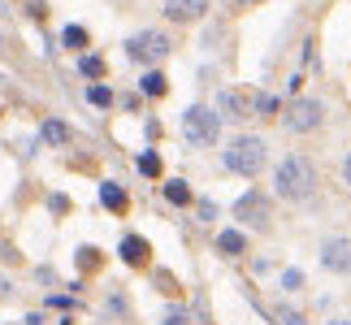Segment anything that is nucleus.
Returning <instances> with one entry per match:
<instances>
[{"label":"nucleus","mask_w":351,"mask_h":325,"mask_svg":"<svg viewBox=\"0 0 351 325\" xmlns=\"http://www.w3.org/2000/svg\"><path fill=\"white\" fill-rule=\"evenodd\" d=\"M256 96H261V91H252V87H221L217 91V117L221 121H247V117H256Z\"/></svg>","instance_id":"7"},{"label":"nucleus","mask_w":351,"mask_h":325,"mask_svg":"<svg viewBox=\"0 0 351 325\" xmlns=\"http://www.w3.org/2000/svg\"><path fill=\"white\" fill-rule=\"evenodd\" d=\"M274 317H278V325H308V317L300 313V308H291V304H278Z\"/></svg>","instance_id":"25"},{"label":"nucleus","mask_w":351,"mask_h":325,"mask_svg":"<svg viewBox=\"0 0 351 325\" xmlns=\"http://www.w3.org/2000/svg\"><path fill=\"white\" fill-rule=\"evenodd\" d=\"M39 143L44 147H70L74 143V126L61 117H44L39 121Z\"/></svg>","instance_id":"11"},{"label":"nucleus","mask_w":351,"mask_h":325,"mask_svg":"<svg viewBox=\"0 0 351 325\" xmlns=\"http://www.w3.org/2000/svg\"><path fill=\"white\" fill-rule=\"evenodd\" d=\"M195 213H199V221H217V204L213 200H195Z\"/></svg>","instance_id":"28"},{"label":"nucleus","mask_w":351,"mask_h":325,"mask_svg":"<svg viewBox=\"0 0 351 325\" xmlns=\"http://www.w3.org/2000/svg\"><path fill=\"white\" fill-rule=\"evenodd\" d=\"M321 191V169L313 156L304 152H287L274 165V195L287 200V204H308Z\"/></svg>","instance_id":"1"},{"label":"nucleus","mask_w":351,"mask_h":325,"mask_svg":"<svg viewBox=\"0 0 351 325\" xmlns=\"http://www.w3.org/2000/svg\"><path fill=\"white\" fill-rule=\"evenodd\" d=\"M117 261L126 269H152V243L130 230V234H121V243H117Z\"/></svg>","instance_id":"10"},{"label":"nucleus","mask_w":351,"mask_h":325,"mask_svg":"<svg viewBox=\"0 0 351 325\" xmlns=\"http://www.w3.org/2000/svg\"><path fill=\"white\" fill-rule=\"evenodd\" d=\"M282 130L287 134H313L326 126V100H317V96H295L287 108H282Z\"/></svg>","instance_id":"4"},{"label":"nucleus","mask_w":351,"mask_h":325,"mask_svg":"<svg viewBox=\"0 0 351 325\" xmlns=\"http://www.w3.org/2000/svg\"><path fill=\"white\" fill-rule=\"evenodd\" d=\"M278 287L287 291V295H300V291H304V269H282Z\"/></svg>","instance_id":"23"},{"label":"nucleus","mask_w":351,"mask_h":325,"mask_svg":"<svg viewBox=\"0 0 351 325\" xmlns=\"http://www.w3.org/2000/svg\"><path fill=\"white\" fill-rule=\"evenodd\" d=\"M48 204H52V213H70V200H65V195H52Z\"/></svg>","instance_id":"30"},{"label":"nucleus","mask_w":351,"mask_h":325,"mask_svg":"<svg viewBox=\"0 0 351 325\" xmlns=\"http://www.w3.org/2000/svg\"><path fill=\"white\" fill-rule=\"evenodd\" d=\"M234 221H239V230H256V234H265V230L274 226V195L261 191V186L243 191L234 200Z\"/></svg>","instance_id":"5"},{"label":"nucleus","mask_w":351,"mask_h":325,"mask_svg":"<svg viewBox=\"0 0 351 325\" xmlns=\"http://www.w3.org/2000/svg\"><path fill=\"white\" fill-rule=\"evenodd\" d=\"M121 52H126V61L143 65V70H160V61L173 52V39L165 31H156V26H147V31H134Z\"/></svg>","instance_id":"3"},{"label":"nucleus","mask_w":351,"mask_h":325,"mask_svg":"<svg viewBox=\"0 0 351 325\" xmlns=\"http://www.w3.org/2000/svg\"><path fill=\"white\" fill-rule=\"evenodd\" d=\"M134 169L143 173V178H160L165 173V160H160L156 147H147V152H139V160H134Z\"/></svg>","instance_id":"18"},{"label":"nucleus","mask_w":351,"mask_h":325,"mask_svg":"<svg viewBox=\"0 0 351 325\" xmlns=\"http://www.w3.org/2000/svg\"><path fill=\"white\" fill-rule=\"evenodd\" d=\"M22 325H44V313H26V317H22Z\"/></svg>","instance_id":"33"},{"label":"nucleus","mask_w":351,"mask_h":325,"mask_svg":"<svg viewBox=\"0 0 351 325\" xmlns=\"http://www.w3.org/2000/svg\"><path fill=\"white\" fill-rule=\"evenodd\" d=\"M0 52H5V31H0Z\"/></svg>","instance_id":"37"},{"label":"nucleus","mask_w":351,"mask_h":325,"mask_svg":"<svg viewBox=\"0 0 351 325\" xmlns=\"http://www.w3.org/2000/svg\"><path fill=\"white\" fill-rule=\"evenodd\" d=\"M57 44L83 57V52H91V31H87L83 22H70V26H61V39H57Z\"/></svg>","instance_id":"14"},{"label":"nucleus","mask_w":351,"mask_h":325,"mask_svg":"<svg viewBox=\"0 0 351 325\" xmlns=\"http://www.w3.org/2000/svg\"><path fill=\"white\" fill-rule=\"evenodd\" d=\"M343 182H347V191H351V152L343 156Z\"/></svg>","instance_id":"32"},{"label":"nucleus","mask_w":351,"mask_h":325,"mask_svg":"<svg viewBox=\"0 0 351 325\" xmlns=\"http://www.w3.org/2000/svg\"><path fill=\"white\" fill-rule=\"evenodd\" d=\"M208 9H213V0H165L160 5L169 26H195V22L208 18Z\"/></svg>","instance_id":"8"},{"label":"nucleus","mask_w":351,"mask_h":325,"mask_svg":"<svg viewBox=\"0 0 351 325\" xmlns=\"http://www.w3.org/2000/svg\"><path fill=\"white\" fill-rule=\"evenodd\" d=\"M256 117H282V100L261 91V96H256Z\"/></svg>","instance_id":"22"},{"label":"nucleus","mask_w":351,"mask_h":325,"mask_svg":"<svg viewBox=\"0 0 351 325\" xmlns=\"http://www.w3.org/2000/svg\"><path fill=\"white\" fill-rule=\"evenodd\" d=\"M247 5H256V0H239V9H247Z\"/></svg>","instance_id":"36"},{"label":"nucleus","mask_w":351,"mask_h":325,"mask_svg":"<svg viewBox=\"0 0 351 325\" xmlns=\"http://www.w3.org/2000/svg\"><path fill=\"white\" fill-rule=\"evenodd\" d=\"M195 317H191V308H186L182 300H169L165 304V313H160V325H191Z\"/></svg>","instance_id":"20"},{"label":"nucleus","mask_w":351,"mask_h":325,"mask_svg":"<svg viewBox=\"0 0 351 325\" xmlns=\"http://www.w3.org/2000/svg\"><path fill=\"white\" fill-rule=\"evenodd\" d=\"M326 325H351V317H334V321H326Z\"/></svg>","instance_id":"35"},{"label":"nucleus","mask_w":351,"mask_h":325,"mask_svg":"<svg viewBox=\"0 0 351 325\" xmlns=\"http://www.w3.org/2000/svg\"><path fill=\"white\" fill-rule=\"evenodd\" d=\"M160 195H165L169 208H191L195 204V191L186 186V178H165L160 182Z\"/></svg>","instance_id":"13"},{"label":"nucleus","mask_w":351,"mask_h":325,"mask_svg":"<svg viewBox=\"0 0 351 325\" xmlns=\"http://www.w3.org/2000/svg\"><path fill=\"white\" fill-rule=\"evenodd\" d=\"M156 287L165 291L169 300H173V295H178V282H173V274H165V269H156Z\"/></svg>","instance_id":"27"},{"label":"nucleus","mask_w":351,"mask_h":325,"mask_svg":"<svg viewBox=\"0 0 351 325\" xmlns=\"http://www.w3.org/2000/svg\"><path fill=\"white\" fill-rule=\"evenodd\" d=\"M0 113H5V100H0Z\"/></svg>","instance_id":"38"},{"label":"nucleus","mask_w":351,"mask_h":325,"mask_svg":"<svg viewBox=\"0 0 351 325\" xmlns=\"http://www.w3.org/2000/svg\"><path fill=\"white\" fill-rule=\"evenodd\" d=\"M321 265H326V274L351 278V239H343V234H330L326 243H321Z\"/></svg>","instance_id":"9"},{"label":"nucleus","mask_w":351,"mask_h":325,"mask_svg":"<svg viewBox=\"0 0 351 325\" xmlns=\"http://www.w3.org/2000/svg\"><path fill=\"white\" fill-rule=\"evenodd\" d=\"M139 96H147V100H165V96H169V78H165V70H143V74H139Z\"/></svg>","instance_id":"17"},{"label":"nucleus","mask_w":351,"mask_h":325,"mask_svg":"<svg viewBox=\"0 0 351 325\" xmlns=\"http://www.w3.org/2000/svg\"><path fill=\"white\" fill-rule=\"evenodd\" d=\"M74 265L83 269V274H96V269H100V248H91V243H87V248H78L74 252Z\"/></svg>","instance_id":"21"},{"label":"nucleus","mask_w":351,"mask_h":325,"mask_svg":"<svg viewBox=\"0 0 351 325\" xmlns=\"http://www.w3.org/2000/svg\"><path fill=\"white\" fill-rule=\"evenodd\" d=\"M44 308H61V313H70V308H74V295L70 291H48L44 295Z\"/></svg>","instance_id":"26"},{"label":"nucleus","mask_w":351,"mask_h":325,"mask_svg":"<svg viewBox=\"0 0 351 325\" xmlns=\"http://www.w3.org/2000/svg\"><path fill=\"white\" fill-rule=\"evenodd\" d=\"M100 204H104V213H113V217H126V213H130V191H126L121 182L104 178V182H100Z\"/></svg>","instance_id":"12"},{"label":"nucleus","mask_w":351,"mask_h":325,"mask_svg":"<svg viewBox=\"0 0 351 325\" xmlns=\"http://www.w3.org/2000/svg\"><path fill=\"white\" fill-rule=\"evenodd\" d=\"M78 78H87V87L104 83V78H109V61H104L100 52H83V57H78Z\"/></svg>","instance_id":"16"},{"label":"nucleus","mask_w":351,"mask_h":325,"mask_svg":"<svg viewBox=\"0 0 351 325\" xmlns=\"http://www.w3.org/2000/svg\"><path fill=\"white\" fill-rule=\"evenodd\" d=\"M83 100H87L91 108H113V104H117L113 87H104V83H91V87H83Z\"/></svg>","instance_id":"19"},{"label":"nucleus","mask_w":351,"mask_h":325,"mask_svg":"<svg viewBox=\"0 0 351 325\" xmlns=\"http://www.w3.org/2000/svg\"><path fill=\"white\" fill-rule=\"evenodd\" d=\"M182 134L191 147H213L221 139V117L208 104H186L182 108Z\"/></svg>","instance_id":"6"},{"label":"nucleus","mask_w":351,"mask_h":325,"mask_svg":"<svg viewBox=\"0 0 351 325\" xmlns=\"http://www.w3.org/2000/svg\"><path fill=\"white\" fill-rule=\"evenodd\" d=\"M217 252L226 256V261H239V256L247 252V230H239V226L221 230V234H217Z\"/></svg>","instance_id":"15"},{"label":"nucleus","mask_w":351,"mask_h":325,"mask_svg":"<svg viewBox=\"0 0 351 325\" xmlns=\"http://www.w3.org/2000/svg\"><path fill=\"white\" fill-rule=\"evenodd\" d=\"M130 313V300L121 291H109V300H104V317H126Z\"/></svg>","instance_id":"24"},{"label":"nucleus","mask_w":351,"mask_h":325,"mask_svg":"<svg viewBox=\"0 0 351 325\" xmlns=\"http://www.w3.org/2000/svg\"><path fill=\"white\" fill-rule=\"evenodd\" d=\"M35 278H39V282H48V287H52V282H57V274H52V269H44V265L35 269Z\"/></svg>","instance_id":"31"},{"label":"nucleus","mask_w":351,"mask_h":325,"mask_svg":"<svg viewBox=\"0 0 351 325\" xmlns=\"http://www.w3.org/2000/svg\"><path fill=\"white\" fill-rule=\"evenodd\" d=\"M74 321H78V317H74V313H65V317H61V321H57V325H74Z\"/></svg>","instance_id":"34"},{"label":"nucleus","mask_w":351,"mask_h":325,"mask_svg":"<svg viewBox=\"0 0 351 325\" xmlns=\"http://www.w3.org/2000/svg\"><path fill=\"white\" fill-rule=\"evenodd\" d=\"M221 165L239 173V178H261L265 165H269V143L261 139V134H234L230 143L221 147Z\"/></svg>","instance_id":"2"},{"label":"nucleus","mask_w":351,"mask_h":325,"mask_svg":"<svg viewBox=\"0 0 351 325\" xmlns=\"http://www.w3.org/2000/svg\"><path fill=\"white\" fill-rule=\"evenodd\" d=\"M0 261H5V265H22V256H18V248H9V243H5V248H0Z\"/></svg>","instance_id":"29"}]
</instances>
